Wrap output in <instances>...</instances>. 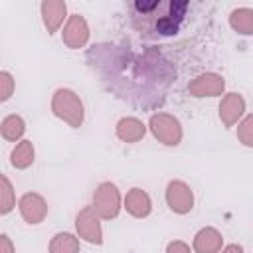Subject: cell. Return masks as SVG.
Segmentation results:
<instances>
[{"mask_svg":"<svg viewBox=\"0 0 253 253\" xmlns=\"http://www.w3.org/2000/svg\"><path fill=\"white\" fill-rule=\"evenodd\" d=\"M166 253H190V247L184 241H172V243H168Z\"/></svg>","mask_w":253,"mask_h":253,"instance_id":"cell-21","label":"cell"},{"mask_svg":"<svg viewBox=\"0 0 253 253\" xmlns=\"http://www.w3.org/2000/svg\"><path fill=\"white\" fill-rule=\"evenodd\" d=\"M0 130H2V136H4L6 140H18V138L24 134V130H26L24 119L18 117V115H8V117L2 121Z\"/></svg>","mask_w":253,"mask_h":253,"instance_id":"cell-17","label":"cell"},{"mask_svg":"<svg viewBox=\"0 0 253 253\" xmlns=\"http://www.w3.org/2000/svg\"><path fill=\"white\" fill-rule=\"evenodd\" d=\"M61 40L71 49L83 47L87 43V40H89V26H87V22H85V18L81 14H71L69 16V20L63 26Z\"/></svg>","mask_w":253,"mask_h":253,"instance_id":"cell-4","label":"cell"},{"mask_svg":"<svg viewBox=\"0 0 253 253\" xmlns=\"http://www.w3.org/2000/svg\"><path fill=\"white\" fill-rule=\"evenodd\" d=\"M245 111V101L239 93H227L219 103V119L225 126H233Z\"/></svg>","mask_w":253,"mask_h":253,"instance_id":"cell-10","label":"cell"},{"mask_svg":"<svg viewBox=\"0 0 253 253\" xmlns=\"http://www.w3.org/2000/svg\"><path fill=\"white\" fill-rule=\"evenodd\" d=\"M51 111L71 126L83 123V103L71 89H57L51 99Z\"/></svg>","mask_w":253,"mask_h":253,"instance_id":"cell-1","label":"cell"},{"mask_svg":"<svg viewBox=\"0 0 253 253\" xmlns=\"http://www.w3.org/2000/svg\"><path fill=\"white\" fill-rule=\"evenodd\" d=\"M229 24L231 28L241 34V36H251L253 34V8H235L229 14Z\"/></svg>","mask_w":253,"mask_h":253,"instance_id":"cell-14","label":"cell"},{"mask_svg":"<svg viewBox=\"0 0 253 253\" xmlns=\"http://www.w3.org/2000/svg\"><path fill=\"white\" fill-rule=\"evenodd\" d=\"M0 85H2V91H0V99L2 101H8L12 97V91H14V79L8 71H2L0 73Z\"/></svg>","mask_w":253,"mask_h":253,"instance_id":"cell-20","label":"cell"},{"mask_svg":"<svg viewBox=\"0 0 253 253\" xmlns=\"http://www.w3.org/2000/svg\"><path fill=\"white\" fill-rule=\"evenodd\" d=\"M221 243H223V237L213 227H204L194 237V249L198 253H219Z\"/></svg>","mask_w":253,"mask_h":253,"instance_id":"cell-11","label":"cell"},{"mask_svg":"<svg viewBox=\"0 0 253 253\" xmlns=\"http://www.w3.org/2000/svg\"><path fill=\"white\" fill-rule=\"evenodd\" d=\"M237 136L245 146H253V115H247L239 126H237Z\"/></svg>","mask_w":253,"mask_h":253,"instance_id":"cell-19","label":"cell"},{"mask_svg":"<svg viewBox=\"0 0 253 253\" xmlns=\"http://www.w3.org/2000/svg\"><path fill=\"white\" fill-rule=\"evenodd\" d=\"M49 253H79V241L71 233H57L49 243Z\"/></svg>","mask_w":253,"mask_h":253,"instance_id":"cell-16","label":"cell"},{"mask_svg":"<svg viewBox=\"0 0 253 253\" xmlns=\"http://www.w3.org/2000/svg\"><path fill=\"white\" fill-rule=\"evenodd\" d=\"M75 225H77L79 237H83L85 241L95 243V245H101V243H103V231H101L99 215H97V211L93 210V206L79 211Z\"/></svg>","mask_w":253,"mask_h":253,"instance_id":"cell-5","label":"cell"},{"mask_svg":"<svg viewBox=\"0 0 253 253\" xmlns=\"http://www.w3.org/2000/svg\"><path fill=\"white\" fill-rule=\"evenodd\" d=\"M219 253H243V247L241 245H235V243H231V245H227L223 251H219Z\"/></svg>","mask_w":253,"mask_h":253,"instance_id":"cell-23","label":"cell"},{"mask_svg":"<svg viewBox=\"0 0 253 253\" xmlns=\"http://www.w3.org/2000/svg\"><path fill=\"white\" fill-rule=\"evenodd\" d=\"M125 206H126V211L134 217H146L152 210V204H150V198L144 190L140 188H132L126 198H125Z\"/></svg>","mask_w":253,"mask_h":253,"instance_id":"cell-12","label":"cell"},{"mask_svg":"<svg viewBox=\"0 0 253 253\" xmlns=\"http://www.w3.org/2000/svg\"><path fill=\"white\" fill-rule=\"evenodd\" d=\"M0 253H14V245H12V241H10V237L6 233L0 239Z\"/></svg>","mask_w":253,"mask_h":253,"instance_id":"cell-22","label":"cell"},{"mask_svg":"<svg viewBox=\"0 0 253 253\" xmlns=\"http://www.w3.org/2000/svg\"><path fill=\"white\" fill-rule=\"evenodd\" d=\"M166 202L170 206L172 211L176 213H188L194 206V194L190 190L188 184L180 182V180H174L168 184V190H166Z\"/></svg>","mask_w":253,"mask_h":253,"instance_id":"cell-6","label":"cell"},{"mask_svg":"<svg viewBox=\"0 0 253 253\" xmlns=\"http://www.w3.org/2000/svg\"><path fill=\"white\" fill-rule=\"evenodd\" d=\"M223 87H225L223 77L215 73H202L188 85L194 97H215V95H221Z\"/></svg>","mask_w":253,"mask_h":253,"instance_id":"cell-7","label":"cell"},{"mask_svg":"<svg viewBox=\"0 0 253 253\" xmlns=\"http://www.w3.org/2000/svg\"><path fill=\"white\" fill-rule=\"evenodd\" d=\"M40 10H42L43 24L47 28V34H55L67 16V4L63 0H45L42 2Z\"/></svg>","mask_w":253,"mask_h":253,"instance_id":"cell-9","label":"cell"},{"mask_svg":"<svg viewBox=\"0 0 253 253\" xmlns=\"http://www.w3.org/2000/svg\"><path fill=\"white\" fill-rule=\"evenodd\" d=\"M10 160H12V166L14 168H28L32 162H34V144L30 140H22L14 146L12 154H10Z\"/></svg>","mask_w":253,"mask_h":253,"instance_id":"cell-15","label":"cell"},{"mask_svg":"<svg viewBox=\"0 0 253 253\" xmlns=\"http://www.w3.org/2000/svg\"><path fill=\"white\" fill-rule=\"evenodd\" d=\"M144 132H146L144 125L134 117H125L117 123V136L125 142H136L144 136Z\"/></svg>","mask_w":253,"mask_h":253,"instance_id":"cell-13","label":"cell"},{"mask_svg":"<svg viewBox=\"0 0 253 253\" xmlns=\"http://www.w3.org/2000/svg\"><path fill=\"white\" fill-rule=\"evenodd\" d=\"M150 130H152V134L160 142H164L168 146L178 144L180 138H182V126H180L178 119L172 117V115H166V113L152 115V119H150Z\"/></svg>","mask_w":253,"mask_h":253,"instance_id":"cell-3","label":"cell"},{"mask_svg":"<svg viewBox=\"0 0 253 253\" xmlns=\"http://www.w3.org/2000/svg\"><path fill=\"white\" fill-rule=\"evenodd\" d=\"M20 213L28 223H40L47 213V204L40 194L28 192L20 200Z\"/></svg>","mask_w":253,"mask_h":253,"instance_id":"cell-8","label":"cell"},{"mask_svg":"<svg viewBox=\"0 0 253 253\" xmlns=\"http://www.w3.org/2000/svg\"><path fill=\"white\" fill-rule=\"evenodd\" d=\"M16 206V196H14V188L8 180V176H2V196H0V211L6 215L14 210Z\"/></svg>","mask_w":253,"mask_h":253,"instance_id":"cell-18","label":"cell"},{"mask_svg":"<svg viewBox=\"0 0 253 253\" xmlns=\"http://www.w3.org/2000/svg\"><path fill=\"white\" fill-rule=\"evenodd\" d=\"M93 210L103 219L117 217V213L121 210V194H119V190H117L115 184L103 182L95 190V194H93Z\"/></svg>","mask_w":253,"mask_h":253,"instance_id":"cell-2","label":"cell"}]
</instances>
